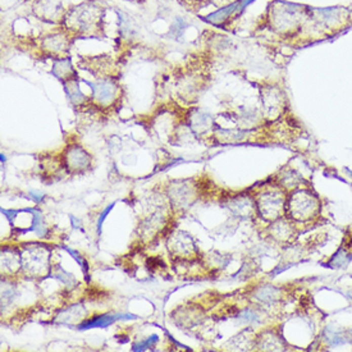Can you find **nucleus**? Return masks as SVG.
Returning a JSON list of instances; mask_svg holds the SVG:
<instances>
[{"label": "nucleus", "instance_id": "obj_1", "mask_svg": "<svg viewBox=\"0 0 352 352\" xmlns=\"http://www.w3.org/2000/svg\"><path fill=\"white\" fill-rule=\"evenodd\" d=\"M100 13L95 4L85 3L69 12L67 17H72V21H69L70 27H73L77 32H86L91 31V27H95L100 19Z\"/></svg>", "mask_w": 352, "mask_h": 352}, {"label": "nucleus", "instance_id": "obj_2", "mask_svg": "<svg viewBox=\"0 0 352 352\" xmlns=\"http://www.w3.org/2000/svg\"><path fill=\"white\" fill-rule=\"evenodd\" d=\"M92 87L95 89V99H98L100 104L110 103L111 100L115 99L116 86L111 82H98L96 85H92Z\"/></svg>", "mask_w": 352, "mask_h": 352}, {"label": "nucleus", "instance_id": "obj_3", "mask_svg": "<svg viewBox=\"0 0 352 352\" xmlns=\"http://www.w3.org/2000/svg\"><path fill=\"white\" fill-rule=\"evenodd\" d=\"M68 38L65 33H49L43 38V45L45 49H48L49 52H55L59 53L62 50H65L68 48Z\"/></svg>", "mask_w": 352, "mask_h": 352}, {"label": "nucleus", "instance_id": "obj_4", "mask_svg": "<svg viewBox=\"0 0 352 352\" xmlns=\"http://www.w3.org/2000/svg\"><path fill=\"white\" fill-rule=\"evenodd\" d=\"M67 160H68V166L70 168H73L74 171H80V169L86 168V166L89 164L90 159L87 152H85L81 147L74 146L72 149H69L67 155Z\"/></svg>", "mask_w": 352, "mask_h": 352}, {"label": "nucleus", "instance_id": "obj_5", "mask_svg": "<svg viewBox=\"0 0 352 352\" xmlns=\"http://www.w3.org/2000/svg\"><path fill=\"white\" fill-rule=\"evenodd\" d=\"M118 319V317H111V315H104V317L94 318L92 320L85 322L84 324L80 325V329H90V328H105L114 323V320Z\"/></svg>", "mask_w": 352, "mask_h": 352}, {"label": "nucleus", "instance_id": "obj_6", "mask_svg": "<svg viewBox=\"0 0 352 352\" xmlns=\"http://www.w3.org/2000/svg\"><path fill=\"white\" fill-rule=\"evenodd\" d=\"M279 291L277 288L270 287V286H266V287H261L260 290L255 293V297L257 298L261 302H273L278 298Z\"/></svg>", "mask_w": 352, "mask_h": 352}, {"label": "nucleus", "instance_id": "obj_7", "mask_svg": "<svg viewBox=\"0 0 352 352\" xmlns=\"http://www.w3.org/2000/svg\"><path fill=\"white\" fill-rule=\"evenodd\" d=\"M54 74H57L59 79H62V74L65 76V81H69V79L72 76H74L73 73V68L70 65V63L68 60H59L54 64Z\"/></svg>", "mask_w": 352, "mask_h": 352}, {"label": "nucleus", "instance_id": "obj_8", "mask_svg": "<svg viewBox=\"0 0 352 352\" xmlns=\"http://www.w3.org/2000/svg\"><path fill=\"white\" fill-rule=\"evenodd\" d=\"M157 341H158V336H152V337H150V338H147L146 341H144V342H141V343L136 344V346L133 347V349H135V351H144V349H146V348H149V347H151L152 344H154Z\"/></svg>", "mask_w": 352, "mask_h": 352}, {"label": "nucleus", "instance_id": "obj_9", "mask_svg": "<svg viewBox=\"0 0 352 352\" xmlns=\"http://www.w3.org/2000/svg\"><path fill=\"white\" fill-rule=\"evenodd\" d=\"M111 208H113V205H110V206H109V208H108V209H106V210H105V211H104L103 214H101L100 219H99V225H98V227H99V232H100V228H101V224H103V220H104V218H105V217H106V214H108V213H109V210H110V209H111Z\"/></svg>", "mask_w": 352, "mask_h": 352}, {"label": "nucleus", "instance_id": "obj_10", "mask_svg": "<svg viewBox=\"0 0 352 352\" xmlns=\"http://www.w3.org/2000/svg\"><path fill=\"white\" fill-rule=\"evenodd\" d=\"M346 171H347V172H348V173H349V176H351V177H352V171H349V169H348V168H346Z\"/></svg>", "mask_w": 352, "mask_h": 352}]
</instances>
